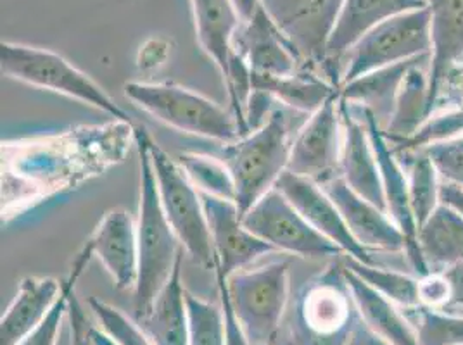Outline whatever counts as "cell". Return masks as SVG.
<instances>
[{
	"label": "cell",
	"mask_w": 463,
	"mask_h": 345,
	"mask_svg": "<svg viewBox=\"0 0 463 345\" xmlns=\"http://www.w3.org/2000/svg\"><path fill=\"white\" fill-rule=\"evenodd\" d=\"M136 142L130 121L2 142V221L80 189L119 164Z\"/></svg>",
	"instance_id": "obj_1"
},
{
	"label": "cell",
	"mask_w": 463,
	"mask_h": 345,
	"mask_svg": "<svg viewBox=\"0 0 463 345\" xmlns=\"http://www.w3.org/2000/svg\"><path fill=\"white\" fill-rule=\"evenodd\" d=\"M136 147L140 164V202L137 218L138 276L134 288V320H140L151 311L176 265L184 259V247L159 199L144 126H136Z\"/></svg>",
	"instance_id": "obj_2"
},
{
	"label": "cell",
	"mask_w": 463,
	"mask_h": 345,
	"mask_svg": "<svg viewBox=\"0 0 463 345\" xmlns=\"http://www.w3.org/2000/svg\"><path fill=\"white\" fill-rule=\"evenodd\" d=\"M290 145L288 116L280 107L273 109L260 128L225 144L218 157L231 172L241 216L273 191L282 172H288Z\"/></svg>",
	"instance_id": "obj_3"
},
{
	"label": "cell",
	"mask_w": 463,
	"mask_h": 345,
	"mask_svg": "<svg viewBox=\"0 0 463 345\" xmlns=\"http://www.w3.org/2000/svg\"><path fill=\"white\" fill-rule=\"evenodd\" d=\"M125 97L156 121L182 134L231 144L241 138L235 116L214 100L175 83L128 81Z\"/></svg>",
	"instance_id": "obj_4"
},
{
	"label": "cell",
	"mask_w": 463,
	"mask_h": 345,
	"mask_svg": "<svg viewBox=\"0 0 463 345\" xmlns=\"http://www.w3.org/2000/svg\"><path fill=\"white\" fill-rule=\"evenodd\" d=\"M0 70L2 75L11 79L54 92L59 96L75 98L78 102L89 104L111 116L113 119L130 121L128 115L92 78L78 70L73 62L49 49L14 42H2Z\"/></svg>",
	"instance_id": "obj_5"
},
{
	"label": "cell",
	"mask_w": 463,
	"mask_h": 345,
	"mask_svg": "<svg viewBox=\"0 0 463 345\" xmlns=\"http://www.w3.org/2000/svg\"><path fill=\"white\" fill-rule=\"evenodd\" d=\"M294 340L298 345H347L358 309L347 287L341 257L311 276L294 306Z\"/></svg>",
	"instance_id": "obj_6"
},
{
	"label": "cell",
	"mask_w": 463,
	"mask_h": 345,
	"mask_svg": "<svg viewBox=\"0 0 463 345\" xmlns=\"http://www.w3.org/2000/svg\"><path fill=\"white\" fill-rule=\"evenodd\" d=\"M144 138L151 155L163 210L182 247L195 265L214 271L216 259L201 193L178 161L166 153L146 128Z\"/></svg>",
	"instance_id": "obj_7"
},
{
	"label": "cell",
	"mask_w": 463,
	"mask_h": 345,
	"mask_svg": "<svg viewBox=\"0 0 463 345\" xmlns=\"http://www.w3.org/2000/svg\"><path fill=\"white\" fill-rule=\"evenodd\" d=\"M290 261L275 259L227 278L233 314L252 345H273L289 303Z\"/></svg>",
	"instance_id": "obj_8"
},
{
	"label": "cell",
	"mask_w": 463,
	"mask_h": 345,
	"mask_svg": "<svg viewBox=\"0 0 463 345\" xmlns=\"http://www.w3.org/2000/svg\"><path fill=\"white\" fill-rule=\"evenodd\" d=\"M430 16L427 7L381 23L360 40L343 61L339 89L356 78L430 54Z\"/></svg>",
	"instance_id": "obj_9"
},
{
	"label": "cell",
	"mask_w": 463,
	"mask_h": 345,
	"mask_svg": "<svg viewBox=\"0 0 463 345\" xmlns=\"http://www.w3.org/2000/svg\"><path fill=\"white\" fill-rule=\"evenodd\" d=\"M242 223L273 250L305 259H337L345 256L341 247L315 230L277 189L261 197L242 216Z\"/></svg>",
	"instance_id": "obj_10"
},
{
	"label": "cell",
	"mask_w": 463,
	"mask_h": 345,
	"mask_svg": "<svg viewBox=\"0 0 463 345\" xmlns=\"http://www.w3.org/2000/svg\"><path fill=\"white\" fill-rule=\"evenodd\" d=\"M273 23L289 40L301 70L326 77L327 45L345 0H261Z\"/></svg>",
	"instance_id": "obj_11"
},
{
	"label": "cell",
	"mask_w": 463,
	"mask_h": 345,
	"mask_svg": "<svg viewBox=\"0 0 463 345\" xmlns=\"http://www.w3.org/2000/svg\"><path fill=\"white\" fill-rule=\"evenodd\" d=\"M354 106L358 107L360 116L365 123L373 153L377 157L384 195H386L387 214L405 235V256L410 266L413 269V275L417 278H424L427 275H430V268L425 263L420 244H419V227L411 208L410 185H408L405 168L400 164L398 155L392 151L375 115L364 106H358V104Z\"/></svg>",
	"instance_id": "obj_12"
},
{
	"label": "cell",
	"mask_w": 463,
	"mask_h": 345,
	"mask_svg": "<svg viewBox=\"0 0 463 345\" xmlns=\"http://www.w3.org/2000/svg\"><path fill=\"white\" fill-rule=\"evenodd\" d=\"M341 147L343 121L337 96L309 115L305 126L294 136L288 172L322 185L339 176Z\"/></svg>",
	"instance_id": "obj_13"
},
{
	"label": "cell",
	"mask_w": 463,
	"mask_h": 345,
	"mask_svg": "<svg viewBox=\"0 0 463 345\" xmlns=\"http://www.w3.org/2000/svg\"><path fill=\"white\" fill-rule=\"evenodd\" d=\"M201 200L212 235L216 259L214 271L229 278L233 273L248 268L260 257L275 252L267 242L244 227L242 216L233 200L208 193H201Z\"/></svg>",
	"instance_id": "obj_14"
},
{
	"label": "cell",
	"mask_w": 463,
	"mask_h": 345,
	"mask_svg": "<svg viewBox=\"0 0 463 345\" xmlns=\"http://www.w3.org/2000/svg\"><path fill=\"white\" fill-rule=\"evenodd\" d=\"M425 9L424 0H345L327 45L326 78L337 87L347 52L381 23L398 14Z\"/></svg>",
	"instance_id": "obj_15"
},
{
	"label": "cell",
	"mask_w": 463,
	"mask_h": 345,
	"mask_svg": "<svg viewBox=\"0 0 463 345\" xmlns=\"http://www.w3.org/2000/svg\"><path fill=\"white\" fill-rule=\"evenodd\" d=\"M275 189L303 214V218L315 230L322 233L337 247H341L346 256L364 265H377V261L372 257V252L362 247L354 240L351 231L347 230L346 223L337 206L330 200V197L324 192V189L318 183L308 178L284 172L279 178Z\"/></svg>",
	"instance_id": "obj_16"
},
{
	"label": "cell",
	"mask_w": 463,
	"mask_h": 345,
	"mask_svg": "<svg viewBox=\"0 0 463 345\" xmlns=\"http://www.w3.org/2000/svg\"><path fill=\"white\" fill-rule=\"evenodd\" d=\"M339 113L343 121V147L339 174L351 191L387 212L386 195L381 180L377 157L373 153L365 123L354 104L339 97Z\"/></svg>",
	"instance_id": "obj_17"
},
{
	"label": "cell",
	"mask_w": 463,
	"mask_h": 345,
	"mask_svg": "<svg viewBox=\"0 0 463 345\" xmlns=\"http://www.w3.org/2000/svg\"><path fill=\"white\" fill-rule=\"evenodd\" d=\"M320 187L337 206L347 230L362 247L368 252L372 249L405 252V235L394 225L389 214L351 191L341 174L330 178Z\"/></svg>",
	"instance_id": "obj_18"
},
{
	"label": "cell",
	"mask_w": 463,
	"mask_h": 345,
	"mask_svg": "<svg viewBox=\"0 0 463 345\" xmlns=\"http://www.w3.org/2000/svg\"><path fill=\"white\" fill-rule=\"evenodd\" d=\"M233 51L248 62L252 75L286 77L301 70L289 40L261 7L251 20L241 23L233 35Z\"/></svg>",
	"instance_id": "obj_19"
},
{
	"label": "cell",
	"mask_w": 463,
	"mask_h": 345,
	"mask_svg": "<svg viewBox=\"0 0 463 345\" xmlns=\"http://www.w3.org/2000/svg\"><path fill=\"white\" fill-rule=\"evenodd\" d=\"M85 246L109 273L118 290H132L138 276L137 223L130 212L115 208L106 212Z\"/></svg>",
	"instance_id": "obj_20"
},
{
	"label": "cell",
	"mask_w": 463,
	"mask_h": 345,
	"mask_svg": "<svg viewBox=\"0 0 463 345\" xmlns=\"http://www.w3.org/2000/svg\"><path fill=\"white\" fill-rule=\"evenodd\" d=\"M430 16V62L427 113L432 115L444 81L463 59V0H424Z\"/></svg>",
	"instance_id": "obj_21"
},
{
	"label": "cell",
	"mask_w": 463,
	"mask_h": 345,
	"mask_svg": "<svg viewBox=\"0 0 463 345\" xmlns=\"http://www.w3.org/2000/svg\"><path fill=\"white\" fill-rule=\"evenodd\" d=\"M64 284L52 276H26L0 320V345H20L45 320Z\"/></svg>",
	"instance_id": "obj_22"
},
{
	"label": "cell",
	"mask_w": 463,
	"mask_h": 345,
	"mask_svg": "<svg viewBox=\"0 0 463 345\" xmlns=\"http://www.w3.org/2000/svg\"><path fill=\"white\" fill-rule=\"evenodd\" d=\"M343 261V257H341ZM347 287L358 309L360 320L387 345H419L415 326L392 301L370 287L356 273L343 265Z\"/></svg>",
	"instance_id": "obj_23"
},
{
	"label": "cell",
	"mask_w": 463,
	"mask_h": 345,
	"mask_svg": "<svg viewBox=\"0 0 463 345\" xmlns=\"http://www.w3.org/2000/svg\"><path fill=\"white\" fill-rule=\"evenodd\" d=\"M191 5L199 45L225 77L233 58L232 42L241 20L231 0H191Z\"/></svg>",
	"instance_id": "obj_24"
},
{
	"label": "cell",
	"mask_w": 463,
	"mask_h": 345,
	"mask_svg": "<svg viewBox=\"0 0 463 345\" xmlns=\"http://www.w3.org/2000/svg\"><path fill=\"white\" fill-rule=\"evenodd\" d=\"M182 261L176 265L172 278L157 295L151 311L144 318L136 320L155 345H189L187 290L182 284Z\"/></svg>",
	"instance_id": "obj_25"
},
{
	"label": "cell",
	"mask_w": 463,
	"mask_h": 345,
	"mask_svg": "<svg viewBox=\"0 0 463 345\" xmlns=\"http://www.w3.org/2000/svg\"><path fill=\"white\" fill-rule=\"evenodd\" d=\"M430 54H425L420 58L410 59L405 62L387 66L379 71L368 73L365 77L356 78L351 83H346L339 89V97L345 98L351 104H358L370 109L381 128L384 130L387 123L391 121L394 106H396V97L402 89V83L405 79L406 73L420 61L429 58Z\"/></svg>",
	"instance_id": "obj_26"
},
{
	"label": "cell",
	"mask_w": 463,
	"mask_h": 345,
	"mask_svg": "<svg viewBox=\"0 0 463 345\" xmlns=\"http://www.w3.org/2000/svg\"><path fill=\"white\" fill-rule=\"evenodd\" d=\"M251 81L252 90L263 92L273 100L289 106L290 109L307 115H313L327 100L339 96L337 87L332 85L327 78L309 70H299L286 77H263L251 73Z\"/></svg>",
	"instance_id": "obj_27"
},
{
	"label": "cell",
	"mask_w": 463,
	"mask_h": 345,
	"mask_svg": "<svg viewBox=\"0 0 463 345\" xmlns=\"http://www.w3.org/2000/svg\"><path fill=\"white\" fill-rule=\"evenodd\" d=\"M429 62L430 56L417 62L402 83L396 97V106L391 121L383 130L389 144H400L411 138L420 130V125L429 117L427 96H429Z\"/></svg>",
	"instance_id": "obj_28"
},
{
	"label": "cell",
	"mask_w": 463,
	"mask_h": 345,
	"mask_svg": "<svg viewBox=\"0 0 463 345\" xmlns=\"http://www.w3.org/2000/svg\"><path fill=\"white\" fill-rule=\"evenodd\" d=\"M419 244L430 273L463 263V218L443 204L419 228Z\"/></svg>",
	"instance_id": "obj_29"
},
{
	"label": "cell",
	"mask_w": 463,
	"mask_h": 345,
	"mask_svg": "<svg viewBox=\"0 0 463 345\" xmlns=\"http://www.w3.org/2000/svg\"><path fill=\"white\" fill-rule=\"evenodd\" d=\"M343 265L356 273L364 282L383 294L396 306L406 311L422 306L419 294V278L398 269L381 268L379 265H364L349 256H343Z\"/></svg>",
	"instance_id": "obj_30"
},
{
	"label": "cell",
	"mask_w": 463,
	"mask_h": 345,
	"mask_svg": "<svg viewBox=\"0 0 463 345\" xmlns=\"http://www.w3.org/2000/svg\"><path fill=\"white\" fill-rule=\"evenodd\" d=\"M408 157L410 159H408L406 176L410 185V199H411V208L417 219V227L420 228L439 206L441 178L436 172L432 161L422 149H417Z\"/></svg>",
	"instance_id": "obj_31"
},
{
	"label": "cell",
	"mask_w": 463,
	"mask_h": 345,
	"mask_svg": "<svg viewBox=\"0 0 463 345\" xmlns=\"http://www.w3.org/2000/svg\"><path fill=\"white\" fill-rule=\"evenodd\" d=\"M176 161L199 192L235 202V185L231 172L220 157L185 153L180 154Z\"/></svg>",
	"instance_id": "obj_32"
},
{
	"label": "cell",
	"mask_w": 463,
	"mask_h": 345,
	"mask_svg": "<svg viewBox=\"0 0 463 345\" xmlns=\"http://www.w3.org/2000/svg\"><path fill=\"white\" fill-rule=\"evenodd\" d=\"M92 257L94 256H92L90 249L87 246H83L81 250L78 252L75 261H73L70 276L66 278V282H62L64 288H62V294H61L59 301L56 303V306L51 309V312L45 316V320L20 345H58L61 328H62L66 318H68L70 295L75 290L78 278L81 276L83 269L89 266Z\"/></svg>",
	"instance_id": "obj_33"
},
{
	"label": "cell",
	"mask_w": 463,
	"mask_h": 345,
	"mask_svg": "<svg viewBox=\"0 0 463 345\" xmlns=\"http://www.w3.org/2000/svg\"><path fill=\"white\" fill-rule=\"evenodd\" d=\"M406 314L415 326L419 345H463V314L420 306Z\"/></svg>",
	"instance_id": "obj_34"
},
{
	"label": "cell",
	"mask_w": 463,
	"mask_h": 345,
	"mask_svg": "<svg viewBox=\"0 0 463 345\" xmlns=\"http://www.w3.org/2000/svg\"><path fill=\"white\" fill-rule=\"evenodd\" d=\"M189 345H227L223 307L185 292Z\"/></svg>",
	"instance_id": "obj_35"
},
{
	"label": "cell",
	"mask_w": 463,
	"mask_h": 345,
	"mask_svg": "<svg viewBox=\"0 0 463 345\" xmlns=\"http://www.w3.org/2000/svg\"><path fill=\"white\" fill-rule=\"evenodd\" d=\"M90 311L97 318L99 328L109 335L118 345H155L134 318L127 316L118 307L111 306L100 299H89Z\"/></svg>",
	"instance_id": "obj_36"
},
{
	"label": "cell",
	"mask_w": 463,
	"mask_h": 345,
	"mask_svg": "<svg viewBox=\"0 0 463 345\" xmlns=\"http://www.w3.org/2000/svg\"><path fill=\"white\" fill-rule=\"evenodd\" d=\"M422 151L429 155L443 182L463 189V136L429 144Z\"/></svg>",
	"instance_id": "obj_37"
},
{
	"label": "cell",
	"mask_w": 463,
	"mask_h": 345,
	"mask_svg": "<svg viewBox=\"0 0 463 345\" xmlns=\"http://www.w3.org/2000/svg\"><path fill=\"white\" fill-rule=\"evenodd\" d=\"M419 294L422 306L430 309H446L451 301V287L441 271L419 278Z\"/></svg>",
	"instance_id": "obj_38"
},
{
	"label": "cell",
	"mask_w": 463,
	"mask_h": 345,
	"mask_svg": "<svg viewBox=\"0 0 463 345\" xmlns=\"http://www.w3.org/2000/svg\"><path fill=\"white\" fill-rule=\"evenodd\" d=\"M216 280H218V292H220V303L223 307V314H225V328H227V345H252L246 333L242 331V328L239 325L233 309H232L231 301H229V294H227V278L214 271Z\"/></svg>",
	"instance_id": "obj_39"
},
{
	"label": "cell",
	"mask_w": 463,
	"mask_h": 345,
	"mask_svg": "<svg viewBox=\"0 0 463 345\" xmlns=\"http://www.w3.org/2000/svg\"><path fill=\"white\" fill-rule=\"evenodd\" d=\"M68 320H70V326H71V339H73V345H89V339H87V320L83 314V309L78 303L75 290L70 295V309H68Z\"/></svg>",
	"instance_id": "obj_40"
},
{
	"label": "cell",
	"mask_w": 463,
	"mask_h": 345,
	"mask_svg": "<svg viewBox=\"0 0 463 345\" xmlns=\"http://www.w3.org/2000/svg\"><path fill=\"white\" fill-rule=\"evenodd\" d=\"M439 204L449 208L451 211L460 214L463 218V189L458 185L448 183L441 180V189H439Z\"/></svg>",
	"instance_id": "obj_41"
},
{
	"label": "cell",
	"mask_w": 463,
	"mask_h": 345,
	"mask_svg": "<svg viewBox=\"0 0 463 345\" xmlns=\"http://www.w3.org/2000/svg\"><path fill=\"white\" fill-rule=\"evenodd\" d=\"M231 4L241 23L251 20L252 16L263 7L261 0H231Z\"/></svg>",
	"instance_id": "obj_42"
},
{
	"label": "cell",
	"mask_w": 463,
	"mask_h": 345,
	"mask_svg": "<svg viewBox=\"0 0 463 345\" xmlns=\"http://www.w3.org/2000/svg\"><path fill=\"white\" fill-rule=\"evenodd\" d=\"M87 339H89V345H118L109 335H106L97 326H89L87 328Z\"/></svg>",
	"instance_id": "obj_43"
}]
</instances>
